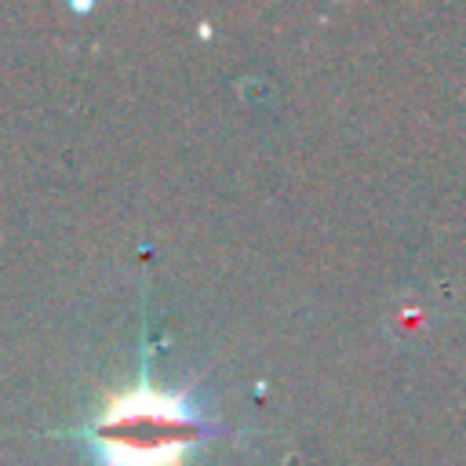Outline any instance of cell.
<instances>
[{
	"instance_id": "6da1fadb",
	"label": "cell",
	"mask_w": 466,
	"mask_h": 466,
	"mask_svg": "<svg viewBox=\"0 0 466 466\" xmlns=\"http://www.w3.org/2000/svg\"><path fill=\"white\" fill-rule=\"evenodd\" d=\"M215 426L186 393H160L149 375L113 397L84 430L98 466H182Z\"/></svg>"
}]
</instances>
